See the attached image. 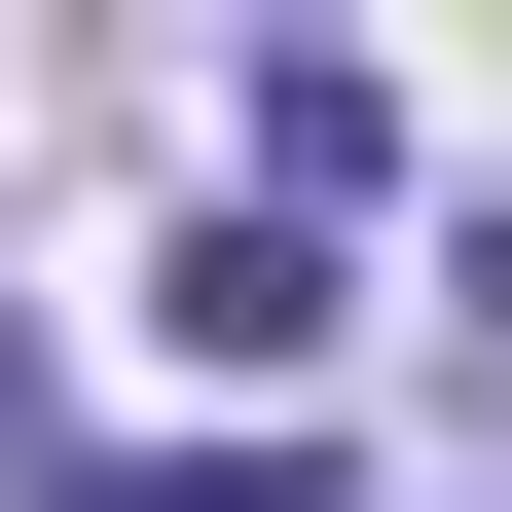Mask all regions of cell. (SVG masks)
I'll return each instance as SVG.
<instances>
[{
  "label": "cell",
  "mask_w": 512,
  "mask_h": 512,
  "mask_svg": "<svg viewBox=\"0 0 512 512\" xmlns=\"http://www.w3.org/2000/svg\"><path fill=\"white\" fill-rule=\"evenodd\" d=\"M183 366L293 403V366H330V220H183Z\"/></svg>",
  "instance_id": "1"
},
{
  "label": "cell",
  "mask_w": 512,
  "mask_h": 512,
  "mask_svg": "<svg viewBox=\"0 0 512 512\" xmlns=\"http://www.w3.org/2000/svg\"><path fill=\"white\" fill-rule=\"evenodd\" d=\"M37 512H330L293 439H220V476H37Z\"/></svg>",
  "instance_id": "2"
}]
</instances>
